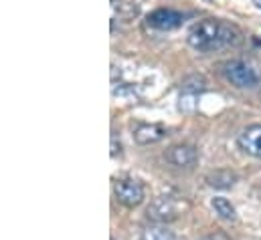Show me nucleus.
<instances>
[{
	"instance_id": "nucleus-1",
	"label": "nucleus",
	"mask_w": 261,
	"mask_h": 240,
	"mask_svg": "<svg viewBox=\"0 0 261 240\" xmlns=\"http://www.w3.org/2000/svg\"><path fill=\"white\" fill-rule=\"evenodd\" d=\"M187 43L198 53H215L221 49L239 47L243 43V33L231 22L219 18H202L189 28Z\"/></svg>"
},
{
	"instance_id": "nucleus-2",
	"label": "nucleus",
	"mask_w": 261,
	"mask_h": 240,
	"mask_svg": "<svg viewBox=\"0 0 261 240\" xmlns=\"http://www.w3.org/2000/svg\"><path fill=\"white\" fill-rule=\"evenodd\" d=\"M221 73H223V77H225L231 85H235V87H239V89H253V87L259 85V81H261L259 73H257L249 63H245V61H241V59L225 61V63L221 65Z\"/></svg>"
},
{
	"instance_id": "nucleus-3",
	"label": "nucleus",
	"mask_w": 261,
	"mask_h": 240,
	"mask_svg": "<svg viewBox=\"0 0 261 240\" xmlns=\"http://www.w3.org/2000/svg\"><path fill=\"white\" fill-rule=\"evenodd\" d=\"M114 196L120 204H124L126 208H136L144 202L146 192L144 186L134 178H120L114 182Z\"/></svg>"
},
{
	"instance_id": "nucleus-4",
	"label": "nucleus",
	"mask_w": 261,
	"mask_h": 240,
	"mask_svg": "<svg viewBox=\"0 0 261 240\" xmlns=\"http://www.w3.org/2000/svg\"><path fill=\"white\" fill-rule=\"evenodd\" d=\"M146 214L156 224H168L178 218V204L170 196H158L148 204Z\"/></svg>"
},
{
	"instance_id": "nucleus-5",
	"label": "nucleus",
	"mask_w": 261,
	"mask_h": 240,
	"mask_svg": "<svg viewBox=\"0 0 261 240\" xmlns=\"http://www.w3.org/2000/svg\"><path fill=\"white\" fill-rule=\"evenodd\" d=\"M185 22V14L174 8H156L148 14V24L158 31H174Z\"/></svg>"
},
{
	"instance_id": "nucleus-6",
	"label": "nucleus",
	"mask_w": 261,
	"mask_h": 240,
	"mask_svg": "<svg viewBox=\"0 0 261 240\" xmlns=\"http://www.w3.org/2000/svg\"><path fill=\"white\" fill-rule=\"evenodd\" d=\"M164 160L176 168H191L195 166L198 160V154L193 145L189 143H178V145H170L164 152Z\"/></svg>"
},
{
	"instance_id": "nucleus-7",
	"label": "nucleus",
	"mask_w": 261,
	"mask_h": 240,
	"mask_svg": "<svg viewBox=\"0 0 261 240\" xmlns=\"http://www.w3.org/2000/svg\"><path fill=\"white\" fill-rule=\"evenodd\" d=\"M237 143L245 154H249L253 158H261V123L247 125L237 135Z\"/></svg>"
},
{
	"instance_id": "nucleus-8",
	"label": "nucleus",
	"mask_w": 261,
	"mask_h": 240,
	"mask_svg": "<svg viewBox=\"0 0 261 240\" xmlns=\"http://www.w3.org/2000/svg\"><path fill=\"white\" fill-rule=\"evenodd\" d=\"M164 137H166V127H162L158 123H142L134 129V139L140 145H150Z\"/></svg>"
},
{
	"instance_id": "nucleus-9",
	"label": "nucleus",
	"mask_w": 261,
	"mask_h": 240,
	"mask_svg": "<svg viewBox=\"0 0 261 240\" xmlns=\"http://www.w3.org/2000/svg\"><path fill=\"white\" fill-rule=\"evenodd\" d=\"M204 182L211 186V188H217V190H227V188H233L235 182H237V174L231 172V170H215L211 174H206Z\"/></svg>"
},
{
	"instance_id": "nucleus-10",
	"label": "nucleus",
	"mask_w": 261,
	"mask_h": 240,
	"mask_svg": "<svg viewBox=\"0 0 261 240\" xmlns=\"http://www.w3.org/2000/svg\"><path fill=\"white\" fill-rule=\"evenodd\" d=\"M211 206H213V210L219 214V218H223V220H235L237 218V212H235V206L227 200V198H221V196H217V198H213L211 200Z\"/></svg>"
},
{
	"instance_id": "nucleus-11",
	"label": "nucleus",
	"mask_w": 261,
	"mask_h": 240,
	"mask_svg": "<svg viewBox=\"0 0 261 240\" xmlns=\"http://www.w3.org/2000/svg\"><path fill=\"white\" fill-rule=\"evenodd\" d=\"M140 240H174V234L166 228V224H150L142 230Z\"/></svg>"
},
{
	"instance_id": "nucleus-12",
	"label": "nucleus",
	"mask_w": 261,
	"mask_h": 240,
	"mask_svg": "<svg viewBox=\"0 0 261 240\" xmlns=\"http://www.w3.org/2000/svg\"><path fill=\"white\" fill-rule=\"evenodd\" d=\"M182 93H187V95H198V93H202L204 89H206V79L202 77V75H191V77H187L182 83Z\"/></svg>"
},
{
	"instance_id": "nucleus-13",
	"label": "nucleus",
	"mask_w": 261,
	"mask_h": 240,
	"mask_svg": "<svg viewBox=\"0 0 261 240\" xmlns=\"http://www.w3.org/2000/svg\"><path fill=\"white\" fill-rule=\"evenodd\" d=\"M112 6L118 10V14H120L122 18H134V16H138V12H140L138 4L132 2V0H112Z\"/></svg>"
},
{
	"instance_id": "nucleus-14",
	"label": "nucleus",
	"mask_w": 261,
	"mask_h": 240,
	"mask_svg": "<svg viewBox=\"0 0 261 240\" xmlns=\"http://www.w3.org/2000/svg\"><path fill=\"white\" fill-rule=\"evenodd\" d=\"M200 240H231L225 232H211V234H206V236H202Z\"/></svg>"
},
{
	"instance_id": "nucleus-15",
	"label": "nucleus",
	"mask_w": 261,
	"mask_h": 240,
	"mask_svg": "<svg viewBox=\"0 0 261 240\" xmlns=\"http://www.w3.org/2000/svg\"><path fill=\"white\" fill-rule=\"evenodd\" d=\"M120 152H122V145H120V141L116 139V135H112V156L116 158V156H120Z\"/></svg>"
}]
</instances>
